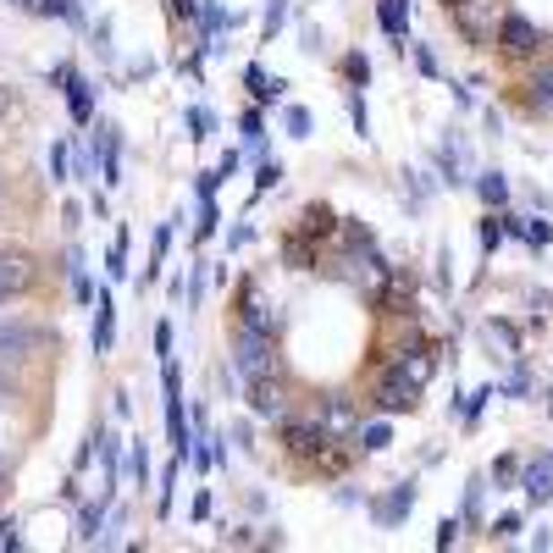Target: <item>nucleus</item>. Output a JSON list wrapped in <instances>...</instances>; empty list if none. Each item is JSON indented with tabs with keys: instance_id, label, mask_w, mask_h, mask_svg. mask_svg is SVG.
<instances>
[{
	"instance_id": "1",
	"label": "nucleus",
	"mask_w": 553,
	"mask_h": 553,
	"mask_svg": "<svg viewBox=\"0 0 553 553\" xmlns=\"http://www.w3.org/2000/svg\"><path fill=\"white\" fill-rule=\"evenodd\" d=\"M233 371H238L244 382H255V376H277V338H272V333H249V327H238V333H233Z\"/></svg>"
},
{
	"instance_id": "2",
	"label": "nucleus",
	"mask_w": 553,
	"mask_h": 553,
	"mask_svg": "<svg viewBox=\"0 0 553 553\" xmlns=\"http://www.w3.org/2000/svg\"><path fill=\"white\" fill-rule=\"evenodd\" d=\"M448 17H454V28H460L471 45H493L498 39V22H504L498 0H465V6H454Z\"/></svg>"
},
{
	"instance_id": "3",
	"label": "nucleus",
	"mask_w": 553,
	"mask_h": 553,
	"mask_svg": "<svg viewBox=\"0 0 553 553\" xmlns=\"http://www.w3.org/2000/svg\"><path fill=\"white\" fill-rule=\"evenodd\" d=\"M338 437L321 427V420H282V448L294 454V460H327V448H333Z\"/></svg>"
},
{
	"instance_id": "4",
	"label": "nucleus",
	"mask_w": 553,
	"mask_h": 553,
	"mask_svg": "<svg viewBox=\"0 0 553 553\" xmlns=\"http://www.w3.org/2000/svg\"><path fill=\"white\" fill-rule=\"evenodd\" d=\"M50 83H61V94H67L73 122H78V127H89V122H94V83L73 67V61H56V67H50Z\"/></svg>"
},
{
	"instance_id": "5",
	"label": "nucleus",
	"mask_w": 553,
	"mask_h": 553,
	"mask_svg": "<svg viewBox=\"0 0 553 553\" xmlns=\"http://www.w3.org/2000/svg\"><path fill=\"white\" fill-rule=\"evenodd\" d=\"M45 327L28 315H0V360H22V354H39L45 349Z\"/></svg>"
},
{
	"instance_id": "6",
	"label": "nucleus",
	"mask_w": 553,
	"mask_h": 553,
	"mask_svg": "<svg viewBox=\"0 0 553 553\" xmlns=\"http://www.w3.org/2000/svg\"><path fill=\"white\" fill-rule=\"evenodd\" d=\"M160 393H167V437L183 454L188 448V410H183V371H177V360H160Z\"/></svg>"
},
{
	"instance_id": "7",
	"label": "nucleus",
	"mask_w": 553,
	"mask_h": 553,
	"mask_svg": "<svg viewBox=\"0 0 553 553\" xmlns=\"http://www.w3.org/2000/svg\"><path fill=\"white\" fill-rule=\"evenodd\" d=\"M493 45H504V56H537L542 50V28L526 17V12H504V22H498V39Z\"/></svg>"
},
{
	"instance_id": "8",
	"label": "nucleus",
	"mask_w": 553,
	"mask_h": 553,
	"mask_svg": "<svg viewBox=\"0 0 553 553\" xmlns=\"http://www.w3.org/2000/svg\"><path fill=\"white\" fill-rule=\"evenodd\" d=\"M415 399H420V382L399 376L393 366L382 371V382H376V393H371V404H376L382 415H404V410H415Z\"/></svg>"
},
{
	"instance_id": "9",
	"label": "nucleus",
	"mask_w": 553,
	"mask_h": 553,
	"mask_svg": "<svg viewBox=\"0 0 553 553\" xmlns=\"http://www.w3.org/2000/svg\"><path fill=\"white\" fill-rule=\"evenodd\" d=\"M410 509H415V476H410V481H393V487H387V493H382V498L371 504V520H376L382 531H393V526H399V520H404Z\"/></svg>"
},
{
	"instance_id": "10",
	"label": "nucleus",
	"mask_w": 553,
	"mask_h": 553,
	"mask_svg": "<svg viewBox=\"0 0 553 553\" xmlns=\"http://www.w3.org/2000/svg\"><path fill=\"white\" fill-rule=\"evenodd\" d=\"M94 167H100V183H106V188H117V183H122V127H117V122H100Z\"/></svg>"
},
{
	"instance_id": "11",
	"label": "nucleus",
	"mask_w": 553,
	"mask_h": 553,
	"mask_svg": "<svg viewBox=\"0 0 553 553\" xmlns=\"http://www.w3.org/2000/svg\"><path fill=\"white\" fill-rule=\"evenodd\" d=\"M249 410H255L260 420H288L282 382H277V376H255V382H249Z\"/></svg>"
},
{
	"instance_id": "12",
	"label": "nucleus",
	"mask_w": 553,
	"mask_h": 553,
	"mask_svg": "<svg viewBox=\"0 0 553 553\" xmlns=\"http://www.w3.org/2000/svg\"><path fill=\"white\" fill-rule=\"evenodd\" d=\"M238 327H249V333H272L277 338V315H272V305L260 299V288L255 282H244L238 288Z\"/></svg>"
},
{
	"instance_id": "13",
	"label": "nucleus",
	"mask_w": 553,
	"mask_h": 553,
	"mask_svg": "<svg viewBox=\"0 0 553 553\" xmlns=\"http://www.w3.org/2000/svg\"><path fill=\"white\" fill-rule=\"evenodd\" d=\"M244 89L255 94V106H277L282 94H288V78H272L260 61H249V67H244Z\"/></svg>"
},
{
	"instance_id": "14",
	"label": "nucleus",
	"mask_w": 553,
	"mask_h": 553,
	"mask_svg": "<svg viewBox=\"0 0 553 553\" xmlns=\"http://www.w3.org/2000/svg\"><path fill=\"white\" fill-rule=\"evenodd\" d=\"M520 493H526V504H548L553 498V460L520 465Z\"/></svg>"
},
{
	"instance_id": "15",
	"label": "nucleus",
	"mask_w": 553,
	"mask_h": 553,
	"mask_svg": "<svg viewBox=\"0 0 553 553\" xmlns=\"http://www.w3.org/2000/svg\"><path fill=\"white\" fill-rule=\"evenodd\" d=\"M89 343H94V354H111V343H117V305H111L106 288H100V299H94V333H89Z\"/></svg>"
},
{
	"instance_id": "16",
	"label": "nucleus",
	"mask_w": 553,
	"mask_h": 553,
	"mask_svg": "<svg viewBox=\"0 0 553 553\" xmlns=\"http://www.w3.org/2000/svg\"><path fill=\"white\" fill-rule=\"evenodd\" d=\"M111 498H117V493H106V487H100V498H89V504L78 509V542H83V548L100 542V526H106V514H111Z\"/></svg>"
},
{
	"instance_id": "17",
	"label": "nucleus",
	"mask_w": 553,
	"mask_h": 553,
	"mask_svg": "<svg viewBox=\"0 0 553 553\" xmlns=\"http://www.w3.org/2000/svg\"><path fill=\"white\" fill-rule=\"evenodd\" d=\"M504 233L526 238V249H548L553 244V221H542V216H504Z\"/></svg>"
},
{
	"instance_id": "18",
	"label": "nucleus",
	"mask_w": 553,
	"mask_h": 553,
	"mask_svg": "<svg viewBox=\"0 0 553 553\" xmlns=\"http://www.w3.org/2000/svg\"><path fill=\"white\" fill-rule=\"evenodd\" d=\"M526 106L537 117H553V61H542V67L526 73Z\"/></svg>"
},
{
	"instance_id": "19",
	"label": "nucleus",
	"mask_w": 553,
	"mask_h": 553,
	"mask_svg": "<svg viewBox=\"0 0 553 553\" xmlns=\"http://www.w3.org/2000/svg\"><path fill=\"white\" fill-rule=\"evenodd\" d=\"M437 183H448V188L471 183V177H465V144H460V139H443V144H437Z\"/></svg>"
},
{
	"instance_id": "20",
	"label": "nucleus",
	"mask_w": 553,
	"mask_h": 553,
	"mask_svg": "<svg viewBox=\"0 0 553 553\" xmlns=\"http://www.w3.org/2000/svg\"><path fill=\"white\" fill-rule=\"evenodd\" d=\"M172 233H177V216L155 227V238H150V260H144V277H139V288L160 277V266H167V249H172Z\"/></svg>"
},
{
	"instance_id": "21",
	"label": "nucleus",
	"mask_w": 553,
	"mask_h": 553,
	"mask_svg": "<svg viewBox=\"0 0 553 553\" xmlns=\"http://www.w3.org/2000/svg\"><path fill=\"white\" fill-rule=\"evenodd\" d=\"M338 221H343V216H333L327 205H305V216H299V238H310V244H315V238H333Z\"/></svg>"
},
{
	"instance_id": "22",
	"label": "nucleus",
	"mask_w": 553,
	"mask_h": 553,
	"mask_svg": "<svg viewBox=\"0 0 553 553\" xmlns=\"http://www.w3.org/2000/svg\"><path fill=\"white\" fill-rule=\"evenodd\" d=\"M476 194H481L487 211H504L509 205V177L504 172H476Z\"/></svg>"
},
{
	"instance_id": "23",
	"label": "nucleus",
	"mask_w": 553,
	"mask_h": 553,
	"mask_svg": "<svg viewBox=\"0 0 553 553\" xmlns=\"http://www.w3.org/2000/svg\"><path fill=\"white\" fill-rule=\"evenodd\" d=\"M354 448H360V454L393 448V427H387V420H366V427H354Z\"/></svg>"
},
{
	"instance_id": "24",
	"label": "nucleus",
	"mask_w": 553,
	"mask_h": 553,
	"mask_svg": "<svg viewBox=\"0 0 553 553\" xmlns=\"http://www.w3.org/2000/svg\"><path fill=\"white\" fill-rule=\"evenodd\" d=\"M315 420H321V427H327V432L338 437V432H349V427H354V404H349L343 393H333V399H327V410H321Z\"/></svg>"
},
{
	"instance_id": "25",
	"label": "nucleus",
	"mask_w": 553,
	"mask_h": 553,
	"mask_svg": "<svg viewBox=\"0 0 553 553\" xmlns=\"http://www.w3.org/2000/svg\"><path fill=\"white\" fill-rule=\"evenodd\" d=\"M376 22H382V34H404V28H410V0H382V6H376Z\"/></svg>"
},
{
	"instance_id": "26",
	"label": "nucleus",
	"mask_w": 553,
	"mask_h": 553,
	"mask_svg": "<svg viewBox=\"0 0 553 553\" xmlns=\"http://www.w3.org/2000/svg\"><path fill=\"white\" fill-rule=\"evenodd\" d=\"M177 476H183V454H172V460H167V471H160V498H155L160 520L172 514V498H177Z\"/></svg>"
},
{
	"instance_id": "27",
	"label": "nucleus",
	"mask_w": 553,
	"mask_h": 553,
	"mask_svg": "<svg viewBox=\"0 0 553 553\" xmlns=\"http://www.w3.org/2000/svg\"><path fill=\"white\" fill-rule=\"evenodd\" d=\"M183 127H188L194 144H205V139L216 134V111H211V106H188V111H183Z\"/></svg>"
},
{
	"instance_id": "28",
	"label": "nucleus",
	"mask_w": 553,
	"mask_h": 553,
	"mask_svg": "<svg viewBox=\"0 0 553 553\" xmlns=\"http://www.w3.org/2000/svg\"><path fill=\"white\" fill-rule=\"evenodd\" d=\"M106 277H127V227H117V238H111V249H106Z\"/></svg>"
},
{
	"instance_id": "29",
	"label": "nucleus",
	"mask_w": 553,
	"mask_h": 553,
	"mask_svg": "<svg viewBox=\"0 0 553 553\" xmlns=\"http://www.w3.org/2000/svg\"><path fill=\"white\" fill-rule=\"evenodd\" d=\"M127 471H134V487H150V448H144V437L127 443Z\"/></svg>"
},
{
	"instance_id": "30",
	"label": "nucleus",
	"mask_w": 553,
	"mask_h": 553,
	"mask_svg": "<svg viewBox=\"0 0 553 553\" xmlns=\"http://www.w3.org/2000/svg\"><path fill=\"white\" fill-rule=\"evenodd\" d=\"M282 22H288V0H266V17H260V45H272Z\"/></svg>"
},
{
	"instance_id": "31",
	"label": "nucleus",
	"mask_w": 553,
	"mask_h": 553,
	"mask_svg": "<svg viewBox=\"0 0 553 553\" xmlns=\"http://www.w3.org/2000/svg\"><path fill=\"white\" fill-rule=\"evenodd\" d=\"M34 12H45V17H61V22H73V28H83V6H78V0H39Z\"/></svg>"
},
{
	"instance_id": "32",
	"label": "nucleus",
	"mask_w": 553,
	"mask_h": 553,
	"mask_svg": "<svg viewBox=\"0 0 553 553\" xmlns=\"http://www.w3.org/2000/svg\"><path fill=\"white\" fill-rule=\"evenodd\" d=\"M481 498H487V476H471V487H465V526H476V520H481Z\"/></svg>"
},
{
	"instance_id": "33",
	"label": "nucleus",
	"mask_w": 553,
	"mask_h": 553,
	"mask_svg": "<svg viewBox=\"0 0 553 553\" xmlns=\"http://www.w3.org/2000/svg\"><path fill=\"white\" fill-rule=\"evenodd\" d=\"M282 127H288V139H310V127H315V117H310L305 106H288V111H282Z\"/></svg>"
},
{
	"instance_id": "34",
	"label": "nucleus",
	"mask_w": 553,
	"mask_h": 553,
	"mask_svg": "<svg viewBox=\"0 0 553 553\" xmlns=\"http://www.w3.org/2000/svg\"><path fill=\"white\" fill-rule=\"evenodd\" d=\"M343 78H349V89H366V78H371V61H366L360 50H349V56H343Z\"/></svg>"
},
{
	"instance_id": "35",
	"label": "nucleus",
	"mask_w": 553,
	"mask_h": 553,
	"mask_svg": "<svg viewBox=\"0 0 553 553\" xmlns=\"http://www.w3.org/2000/svg\"><path fill=\"white\" fill-rule=\"evenodd\" d=\"M504 238H509V233H504V211H498V216H481V255H493Z\"/></svg>"
},
{
	"instance_id": "36",
	"label": "nucleus",
	"mask_w": 553,
	"mask_h": 553,
	"mask_svg": "<svg viewBox=\"0 0 553 553\" xmlns=\"http://www.w3.org/2000/svg\"><path fill=\"white\" fill-rule=\"evenodd\" d=\"M520 526H526V520H520V509H504V514L493 520V526H487V537H493V542H509Z\"/></svg>"
},
{
	"instance_id": "37",
	"label": "nucleus",
	"mask_w": 553,
	"mask_h": 553,
	"mask_svg": "<svg viewBox=\"0 0 553 553\" xmlns=\"http://www.w3.org/2000/svg\"><path fill=\"white\" fill-rule=\"evenodd\" d=\"M349 117H354V134L371 139V111H366V94L360 89H349Z\"/></svg>"
},
{
	"instance_id": "38",
	"label": "nucleus",
	"mask_w": 553,
	"mask_h": 553,
	"mask_svg": "<svg viewBox=\"0 0 553 553\" xmlns=\"http://www.w3.org/2000/svg\"><path fill=\"white\" fill-rule=\"evenodd\" d=\"M216 221H221V211H216V200H200V221H194V244H205V238L216 233Z\"/></svg>"
},
{
	"instance_id": "39",
	"label": "nucleus",
	"mask_w": 553,
	"mask_h": 553,
	"mask_svg": "<svg viewBox=\"0 0 553 553\" xmlns=\"http://www.w3.org/2000/svg\"><path fill=\"white\" fill-rule=\"evenodd\" d=\"M238 134H244L249 144H260V139H266V117H260V106H249V111L238 117Z\"/></svg>"
},
{
	"instance_id": "40",
	"label": "nucleus",
	"mask_w": 553,
	"mask_h": 553,
	"mask_svg": "<svg viewBox=\"0 0 553 553\" xmlns=\"http://www.w3.org/2000/svg\"><path fill=\"white\" fill-rule=\"evenodd\" d=\"M177 333H172V321H155V360H177Z\"/></svg>"
},
{
	"instance_id": "41",
	"label": "nucleus",
	"mask_w": 553,
	"mask_h": 553,
	"mask_svg": "<svg viewBox=\"0 0 553 553\" xmlns=\"http://www.w3.org/2000/svg\"><path fill=\"white\" fill-rule=\"evenodd\" d=\"M526 387H531V371H526V360H514V371H509V382L498 387V393H509V399H526Z\"/></svg>"
},
{
	"instance_id": "42",
	"label": "nucleus",
	"mask_w": 553,
	"mask_h": 553,
	"mask_svg": "<svg viewBox=\"0 0 553 553\" xmlns=\"http://www.w3.org/2000/svg\"><path fill=\"white\" fill-rule=\"evenodd\" d=\"M487 476H493L498 487H509V481H520V460H514V454H498V460H493V471H487Z\"/></svg>"
},
{
	"instance_id": "43",
	"label": "nucleus",
	"mask_w": 553,
	"mask_h": 553,
	"mask_svg": "<svg viewBox=\"0 0 553 553\" xmlns=\"http://www.w3.org/2000/svg\"><path fill=\"white\" fill-rule=\"evenodd\" d=\"M282 183V167H277V160H260V172H255V194H272Z\"/></svg>"
},
{
	"instance_id": "44",
	"label": "nucleus",
	"mask_w": 553,
	"mask_h": 553,
	"mask_svg": "<svg viewBox=\"0 0 553 553\" xmlns=\"http://www.w3.org/2000/svg\"><path fill=\"white\" fill-rule=\"evenodd\" d=\"M410 56H415L420 78H437V73H443V67H437V56H432V45H410Z\"/></svg>"
},
{
	"instance_id": "45",
	"label": "nucleus",
	"mask_w": 553,
	"mask_h": 553,
	"mask_svg": "<svg viewBox=\"0 0 553 553\" xmlns=\"http://www.w3.org/2000/svg\"><path fill=\"white\" fill-rule=\"evenodd\" d=\"M50 177H56V183L73 177V167H67V144H61V139H56V150H50Z\"/></svg>"
},
{
	"instance_id": "46",
	"label": "nucleus",
	"mask_w": 553,
	"mask_h": 553,
	"mask_svg": "<svg viewBox=\"0 0 553 553\" xmlns=\"http://www.w3.org/2000/svg\"><path fill=\"white\" fill-rule=\"evenodd\" d=\"M460 531H465V520H460V514H448L443 526H437V548H454V542H460Z\"/></svg>"
},
{
	"instance_id": "47",
	"label": "nucleus",
	"mask_w": 553,
	"mask_h": 553,
	"mask_svg": "<svg viewBox=\"0 0 553 553\" xmlns=\"http://www.w3.org/2000/svg\"><path fill=\"white\" fill-rule=\"evenodd\" d=\"M167 12L177 22H200V0H167Z\"/></svg>"
},
{
	"instance_id": "48",
	"label": "nucleus",
	"mask_w": 553,
	"mask_h": 553,
	"mask_svg": "<svg viewBox=\"0 0 553 553\" xmlns=\"http://www.w3.org/2000/svg\"><path fill=\"white\" fill-rule=\"evenodd\" d=\"M6 548H22V526H17V520H0V553H6Z\"/></svg>"
},
{
	"instance_id": "49",
	"label": "nucleus",
	"mask_w": 553,
	"mask_h": 553,
	"mask_svg": "<svg viewBox=\"0 0 553 553\" xmlns=\"http://www.w3.org/2000/svg\"><path fill=\"white\" fill-rule=\"evenodd\" d=\"M227 172L221 167H211V172H200V183H194V188H200V200H211V194H216V183H221Z\"/></svg>"
},
{
	"instance_id": "50",
	"label": "nucleus",
	"mask_w": 553,
	"mask_h": 553,
	"mask_svg": "<svg viewBox=\"0 0 553 553\" xmlns=\"http://www.w3.org/2000/svg\"><path fill=\"white\" fill-rule=\"evenodd\" d=\"M61 272H67V277H78V272H83V249H78V244L61 255Z\"/></svg>"
},
{
	"instance_id": "51",
	"label": "nucleus",
	"mask_w": 553,
	"mask_h": 553,
	"mask_svg": "<svg viewBox=\"0 0 553 553\" xmlns=\"http://www.w3.org/2000/svg\"><path fill=\"white\" fill-rule=\"evenodd\" d=\"M249 238H255V227H249V221H238V227H233V233H227V249H244Z\"/></svg>"
},
{
	"instance_id": "52",
	"label": "nucleus",
	"mask_w": 553,
	"mask_h": 553,
	"mask_svg": "<svg viewBox=\"0 0 553 553\" xmlns=\"http://www.w3.org/2000/svg\"><path fill=\"white\" fill-rule=\"evenodd\" d=\"M299 39H305L299 50H305V56H315V50H321V28H310V22H305V28H299Z\"/></svg>"
},
{
	"instance_id": "53",
	"label": "nucleus",
	"mask_w": 553,
	"mask_h": 553,
	"mask_svg": "<svg viewBox=\"0 0 553 553\" xmlns=\"http://www.w3.org/2000/svg\"><path fill=\"white\" fill-rule=\"evenodd\" d=\"M188 514H194V520H205V514H211V493H194V504H188Z\"/></svg>"
},
{
	"instance_id": "54",
	"label": "nucleus",
	"mask_w": 553,
	"mask_h": 553,
	"mask_svg": "<svg viewBox=\"0 0 553 553\" xmlns=\"http://www.w3.org/2000/svg\"><path fill=\"white\" fill-rule=\"evenodd\" d=\"M221 542H227V548H249V542H255V537H249V531H244V526H238V531H227V537H221Z\"/></svg>"
},
{
	"instance_id": "55",
	"label": "nucleus",
	"mask_w": 553,
	"mask_h": 553,
	"mask_svg": "<svg viewBox=\"0 0 553 553\" xmlns=\"http://www.w3.org/2000/svg\"><path fill=\"white\" fill-rule=\"evenodd\" d=\"M12 6H22V12H34V6H39V0H12Z\"/></svg>"
},
{
	"instance_id": "56",
	"label": "nucleus",
	"mask_w": 553,
	"mask_h": 553,
	"mask_svg": "<svg viewBox=\"0 0 553 553\" xmlns=\"http://www.w3.org/2000/svg\"><path fill=\"white\" fill-rule=\"evenodd\" d=\"M454 6H465V0H443V12H454Z\"/></svg>"
},
{
	"instance_id": "57",
	"label": "nucleus",
	"mask_w": 553,
	"mask_h": 553,
	"mask_svg": "<svg viewBox=\"0 0 553 553\" xmlns=\"http://www.w3.org/2000/svg\"><path fill=\"white\" fill-rule=\"evenodd\" d=\"M0 493H6V465H0Z\"/></svg>"
},
{
	"instance_id": "58",
	"label": "nucleus",
	"mask_w": 553,
	"mask_h": 553,
	"mask_svg": "<svg viewBox=\"0 0 553 553\" xmlns=\"http://www.w3.org/2000/svg\"><path fill=\"white\" fill-rule=\"evenodd\" d=\"M548 415H553V404H548Z\"/></svg>"
}]
</instances>
